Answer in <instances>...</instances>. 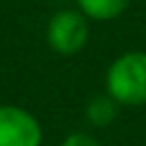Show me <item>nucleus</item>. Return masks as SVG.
<instances>
[{
    "label": "nucleus",
    "mask_w": 146,
    "mask_h": 146,
    "mask_svg": "<svg viewBox=\"0 0 146 146\" xmlns=\"http://www.w3.org/2000/svg\"><path fill=\"white\" fill-rule=\"evenodd\" d=\"M48 48L62 57H73L89 41V18L80 9H59L46 25Z\"/></svg>",
    "instance_id": "f03ea898"
},
{
    "label": "nucleus",
    "mask_w": 146,
    "mask_h": 146,
    "mask_svg": "<svg viewBox=\"0 0 146 146\" xmlns=\"http://www.w3.org/2000/svg\"><path fill=\"white\" fill-rule=\"evenodd\" d=\"M43 130L39 119L25 107L0 105V146H41Z\"/></svg>",
    "instance_id": "7ed1b4c3"
},
{
    "label": "nucleus",
    "mask_w": 146,
    "mask_h": 146,
    "mask_svg": "<svg viewBox=\"0 0 146 146\" xmlns=\"http://www.w3.org/2000/svg\"><path fill=\"white\" fill-rule=\"evenodd\" d=\"M59 146H103V144L89 132H71L64 137V141Z\"/></svg>",
    "instance_id": "423d86ee"
},
{
    "label": "nucleus",
    "mask_w": 146,
    "mask_h": 146,
    "mask_svg": "<svg viewBox=\"0 0 146 146\" xmlns=\"http://www.w3.org/2000/svg\"><path fill=\"white\" fill-rule=\"evenodd\" d=\"M105 94L121 107L146 105V52L128 50L119 55L105 73Z\"/></svg>",
    "instance_id": "f257e3e1"
},
{
    "label": "nucleus",
    "mask_w": 146,
    "mask_h": 146,
    "mask_svg": "<svg viewBox=\"0 0 146 146\" xmlns=\"http://www.w3.org/2000/svg\"><path fill=\"white\" fill-rule=\"evenodd\" d=\"M119 107H121V105H119L112 96L98 94V96H94V98L87 103V107H84V119H87V123H91V125H96V128H105V125H110V123L116 119Z\"/></svg>",
    "instance_id": "20e7f679"
},
{
    "label": "nucleus",
    "mask_w": 146,
    "mask_h": 146,
    "mask_svg": "<svg viewBox=\"0 0 146 146\" xmlns=\"http://www.w3.org/2000/svg\"><path fill=\"white\" fill-rule=\"evenodd\" d=\"M130 0H78V9L89 21H114L128 9Z\"/></svg>",
    "instance_id": "39448f33"
}]
</instances>
